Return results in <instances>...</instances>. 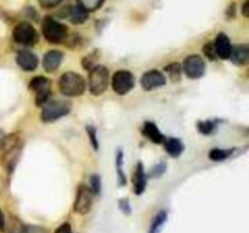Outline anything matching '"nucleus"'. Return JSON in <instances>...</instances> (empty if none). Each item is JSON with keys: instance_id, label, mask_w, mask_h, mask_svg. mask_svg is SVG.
Returning a JSON list of instances; mask_svg holds the SVG:
<instances>
[{"instance_id": "obj_1", "label": "nucleus", "mask_w": 249, "mask_h": 233, "mask_svg": "<svg viewBox=\"0 0 249 233\" xmlns=\"http://www.w3.org/2000/svg\"><path fill=\"white\" fill-rule=\"evenodd\" d=\"M58 87L63 96L77 97L84 94L85 84L84 78L75 72H66L61 75L58 80Z\"/></svg>"}, {"instance_id": "obj_2", "label": "nucleus", "mask_w": 249, "mask_h": 233, "mask_svg": "<svg viewBox=\"0 0 249 233\" xmlns=\"http://www.w3.org/2000/svg\"><path fill=\"white\" fill-rule=\"evenodd\" d=\"M72 108V103L67 100H53L43 106L41 109V121L44 123H53L58 120L62 116H67Z\"/></svg>"}, {"instance_id": "obj_3", "label": "nucleus", "mask_w": 249, "mask_h": 233, "mask_svg": "<svg viewBox=\"0 0 249 233\" xmlns=\"http://www.w3.org/2000/svg\"><path fill=\"white\" fill-rule=\"evenodd\" d=\"M41 32L46 41L50 44H61L67 38V27L50 16L44 18Z\"/></svg>"}, {"instance_id": "obj_4", "label": "nucleus", "mask_w": 249, "mask_h": 233, "mask_svg": "<svg viewBox=\"0 0 249 233\" xmlns=\"http://www.w3.org/2000/svg\"><path fill=\"white\" fill-rule=\"evenodd\" d=\"M109 82V73L105 66H96L89 73V89L91 95L100 96L107 90Z\"/></svg>"}, {"instance_id": "obj_5", "label": "nucleus", "mask_w": 249, "mask_h": 233, "mask_svg": "<svg viewBox=\"0 0 249 233\" xmlns=\"http://www.w3.org/2000/svg\"><path fill=\"white\" fill-rule=\"evenodd\" d=\"M94 196L90 187L87 184L80 183L77 189V197H75L74 204H73V210L79 215H87L90 213L94 203Z\"/></svg>"}, {"instance_id": "obj_6", "label": "nucleus", "mask_w": 249, "mask_h": 233, "mask_svg": "<svg viewBox=\"0 0 249 233\" xmlns=\"http://www.w3.org/2000/svg\"><path fill=\"white\" fill-rule=\"evenodd\" d=\"M29 89L36 92V103L44 106L51 95V82L43 75H38L29 82Z\"/></svg>"}, {"instance_id": "obj_7", "label": "nucleus", "mask_w": 249, "mask_h": 233, "mask_svg": "<svg viewBox=\"0 0 249 233\" xmlns=\"http://www.w3.org/2000/svg\"><path fill=\"white\" fill-rule=\"evenodd\" d=\"M12 38L16 43L21 44V45L31 46L38 41V34L31 23L21 22L15 27L14 32H12Z\"/></svg>"}, {"instance_id": "obj_8", "label": "nucleus", "mask_w": 249, "mask_h": 233, "mask_svg": "<svg viewBox=\"0 0 249 233\" xmlns=\"http://www.w3.org/2000/svg\"><path fill=\"white\" fill-rule=\"evenodd\" d=\"M135 85L133 73L129 70H117L112 77V89L118 95H126Z\"/></svg>"}, {"instance_id": "obj_9", "label": "nucleus", "mask_w": 249, "mask_h": 233, "mask_svg": "<svg viewBox=\"0 0 249 233\" xmlns=\"http://www.w3.org/2000/svg\"><path fill=\"white\" fill-rule=\"evenodd\" d=\"M182 69L189 78L198 79L206 72V63L199 55H190L185 58Z\"/></svg>"}, {"instance_id": "obj_10", "label": "nucleus", "mask_w": 249, "mask_h": 233, "mask_svg": "<svg viewBox=\"0 0 249 233\" xmlns=\"http://www.w3.org/2000/svg\"><path fill=\"white\" fill-rule=\"evenodd\" d=\"M141 86L146 91H151V90H155L157 87L164 86L167 79H165L164 74L160 70H148L141 78Z\"/></svg>"}, {"instance_id": "obj_11", "label": "nucleus", "mask_w": 249, "mask_h": 233, "mask_svg": "<svg viewBox=\"0 0 249 233\" xmlns=\"http://www.w3.org/2000/svg\"><path fill=\"white\" fill-rule=\"evenodd\" d=\"M17 65L26 72H32L38 67V57L28 50L18 51L16 56Z\"/></svg>"}, {"instance_id": "obj_12", "label": "nucleus", "mask_w": 249, "mask_h": 233, "mask_svg": "<svg viewBox=\"0 0 249 233\" xmlns=\"http://www.w3.org/2000/svg\"><path fill=\"white\" fill-rule=\"evenodd\" d=\"M63 61V53L58 50H50L44 55L43 67L45 72L53 73L58 69Z\"/></svg>"}, {"instance_id": "obj_13", "label": "nucleus", "mask_w": 249, "mask_h": 233, "mask_svg": "<svg viewBox=\"0 0 249 233\" xmlns=\"http://www.w3.org/2000/svg\"><path fill=\"white\" fill-rule=\"evenodd\" d=\"M214 49H215V53L218 57H220L221 60H229L231 50H232V45H231L229 36L224 33L218 34L215 43H214Z\"/></svg>"}, {"instance_id": "obj_14", "label": "nucleus", "mask_w": 249, "mask_h": 233, "mask_svg": "<svg viewBox=\"0 0 249 233\" xmlns=\"http://www.w3.org/2000/svg\"><path fill=\"white\" fill-rule=\"evenodd\" d=\"M146 181H147V177H146L145 170H143L142 163L139 162L136 165L135 172H134L133 176V183H134V191L138 196L143 193L146 188Z\"/></svg>"}, {"instance_id": "obj_15", "label": "nucleus", "mask_w": 249, "mask_h": 233, "mask_svg": "<svg viewBox=\"0 0 249 233\" xmlns=\"http://www.w3.org/2000/svg\"><path fill=\"white\" fill-rule=\"evenodd\" d=\"M230 58L235 65L245 66L249 61V46L248 45L232 46Z\"/></svg>"}, {"instance_id": "obj_16", "label": "nucleus", "mask_w": 249, "mask_h": 233, "mask_svg": "<svg viewBox=\"0 0 249 233\" xmlns=\"http://www.w3.org/2000/svg\"><path fill=\"white\" fill-rule=\"evenodd\" d=\"M142 133L148 140H151L155 143H163L165 137L162 133L160 131L158 126L152 121H146L142 126Z\"/></svg>"}, {"instance_id": "obj_17", "label": "nucleus", "mask_w": 249, "mask_h": 233, "mask_svg": "<svg viewBox=\"0 0 249 233\" xmlns=\"http://www.w3.org/2000/svg\"><path fill=\"white\" fill-rule=\"evenodd\" d=\"M67 16H68V18L71 19V22H72V23L82 24L87 21L88 17H89V14H88V11H85L82 6H79V5H75V6L68 7Z\"/></svg>"}, {"instance_id": "obj_18", "label": "nucleus", "mask_w": 249, "mask_h": 233, "mask_svg": "<svg viewBox=\"0 0 249 233\" xmlns=\"http://www.w3.org/2000/svg\"><path fill=\"white\" fill-rule=\"evenodd\" d=\"M163 143H164L165 150L168 152V154H170L172 157L177 158L184 152V143L180 140H178V138H168V140H164Z\"/></svg>"}, {"instance_id": "obj_19", "label": "nucleus", "mask_w": 249, "mask_h": 233, "mask_svg": "<svg viewBox=\"0 0 249 233\" xmlns=\"http://www.w3.org/2000/svg\"><path fill=\"white\" fill-rule=\"evenodd\" d=\"M167 218H168L167 211L160 210V213L156 215V217L153 218L152 222H151V227H150V231H148V233H160V230L163 228V226H164Z\"/></svg>"}, {"instance_id": "obj_20", "label": "nucleus", "mask_w": 249, "mask_h": 233, "mask_svg": "<svg viewBox=\"0 0 249 233\" xmlns=\"http://www.w3.org/2000/svg\"><path fill=\"white\" fill-rule=\"evenodd\" d=\"M99 57H100L99 50L92 51V52H90L89 55H87L85 57H83L82 66L85 68V69H88V70L92 69V68L96 67V66H97L96 63H97V61H99Z\"/></svg>"}, {"instance_id": "obj_21", "label": "nucleus", "mask_w": 249, "mask_h": 233, "mask_svg": "<svg viewBox=\"0 0 249 233\" xmlns=\"http://www.w3.org/2000/svg\"><path fill=\"white\" fill-rule=\"evenodd\" d=\"M116 165H117V174H118L119 186H125L126 179H125V175H124V171L122 170V166H123V152H122L121 150L117 152Z\"/></svg>"}, {"instance_id": "obj_22", "label": "nucleus", "mask_w": 249, "mask_h": 233, "mask_svg": "<svg viewBox=\"0 0 249 233\" xmlns=\"http://www.w3.org/2000/svg\"><path fill=\"white\" fill-rule=\"evenodd\" d=\"M181 70L182 67L180 63H172V65H168L165 67V72L169 74V77L172 78L173 82H179L180 78H181Z\"/></svg>"}, {"instance_id": "obj_23", "label": "nucleus", "mask_w": 249, "mask_h": 233, "mask_svg": "<svg viewBox=\"0 0 249 233\" xmlns=\"http://www.w3.org/2000/svg\"><path fill=\"white\" fill-rule=\"evenodd\" d=\"M104 4V0H78V5L82 6L85 11H96Z\"/></svg>"}, {"instance_id": "obj_24", "label": "nucleus", "mask_w": 249, "mask_h": 233, "mask_svg": "<svg viewBox=\"0 0 249 233\" xmlns=\"http://www.w3.org/2000/svg\"><path fill=\"white\" fill-rule=\"evenodd\" d=\"M231 154V150H221V148H214L209 152V159L214 160V162H221L225 160L229 155Z\"/></svg>"}, {"instance_id": "obj_25", "label": "nucleus", "mask_w": 249, "mask_h": 233, "mask_svg": "<svg viewBox=\"0 0 249 233\" xmlns=\"http://www.w3.org/2000/svg\"><path fill=\"white\" fill-rule=\"evenodd\" d=\"M198 131L203 135H209L214 131V129L216 128V124L215 121L213 120H206V121H199L198 123Z\"/></svg>"}, {"instance_id": "obj_26", "label": "nucleus", "mask_w": 249, "mask_h": 233, "mask_svg": "<svg viewBox=\"0 0 249 233\" xmlns=\"http://www.w3.org/2000/svg\"><path fill=\"white\" fill-rule=\"evenodd\" d=\"M90 189L96 196H99L100 192H101V179L97 174L91 175V177H90Z\"/></svg>"}, {"instance_id": "obj_27", "label": "nucleus", "mask_w": 249, "mask_h": 233, "mask_svg": "<svg viewBox=\"0 0 249 233\" xmlns=\"http://www.w3.org/2000/svg\"><path fill=\"white\" fill-rule=\"evenodd\" d=\"M87 131H88V135H89L92 148H94V150H99V141H97V137H96V129L91 125H88Z\"/></svg>"}, {"instance_id": "obj_28", "label": "nucleus", "mask_w": 249, "mask_h": 233, "mask_svg": "<svg viewBox=\"0 0 249 233\" xmlns=\"http://www.w3.org/2000/svg\"><path fill=\"white\" fill-rule=\"evenodd\" d=\"M165 169H167V166H165V163H160V164L155 165V166L152 167V170L150 171V176L151 177L162 176V175L165 172Z\"/></svg>"}, {"instance_id": "obj_29", "label": "nucleus", "mask_w": 249, "mask_h": 233, "mask_svg": "<svg viewBox=\"0 0 249 233\" xmlns=\"http://www.w3.org/2000/svg\"><path fill=\"white\" fill-rule=\"evenodd\" d=\"M203 51L209 60H215L216 53H215V49H214V44H212V43L206 44L203 48Z\"/></svg>"}, {"instance_id": "obj_30", "label": "nucleus", "mask_w": 249, "mask_h": 233, "mask_svg": "<svg viewBox=\"0 0 249 233\" xmlns=\"http://www.w3.org/2000/svg\"><path fill=\"white\" fill-rule=\"evenodd\" d=\"M61 2H62V0H39V4L43 9H53Z\"/></svg>"}, {"instance_id": "obj_31", "label": "nucleus", "mask_w": 249, "mask_h": 233, "mask_svg": "<svg viewBox=\"0 0 249 233\" xmlns=\"http://www.w3.org/2000/svg\"><path fill=\"white\" fill-rule=\"evenodd\" d=\"M119 206H121V210L123 211V213H125L126 215L130 214V205H129V200L126 198L119 200Z\"/></svg>"}, {"instance_id": "obj_32", "label": "nucleus", "mask_w": 249, "mask_h": 233, "mask_svg": "<svg viewBox=\"0 0 249 233\" xmlns=\"http://www.w3.org/2000/svg\"><path fill=\"white\" fill-rule=\"evenodd\" d=\"M55 233H72V228H71L70 223L65 222L55 231Z\"/></svg>"}, {"instance_id": "obj_33", "label": "nucleus", "mask_w": 249, "mask_h": 233, "mask_svg": "<svg viewBox=\"0 0 249 233\" xmlns=\"http://www.w3.org/2000/svg\"><path fill=\"white\" fill-rule=\"evenodd\" d=\"M5 226H6V223H5L4 214H2L1 209H0V231H1V232H4L5 231Z\"/></svg>"}, {"instance_id": "obj_34", "label": "nucleus", "mask_w": 249, "mask_h": 233, "mask_svg": "<svg viewBox=\"0 0 249 233\" xmlns=\"http://www.w3.org/2000/svg\"><path fill=\"white\" fill-rule=\"evenodd\" d=\"M242 14H243V16H245V17H248L249 16V0H247V1H246L245 4H243Z\"/></svg>"}, {"instance_id": "obj_35", "label": "nucleus", "mask_w": 249, "mask_h": 233, "mask_svg": "<svg viewBox=\"0 0 249 233\" xmlns=\"http://www.w3.org/2000/svg\"><path fill=\"white\" fill-rule=\"evenodd\" d=\"M2 138H4V133H2V131L0 130V142H1Z\"/></svg>"}, {"instance_id": "obj_36", "label": "nucleus", "mask_w": 249, "mask_h": 233, "mask_svg": "<svg viewBox=\"0 0 249 233\" xmlns=\"http://www.w3.org/2000/svg\"><path fill=\"white\" fill-rule=\"evenodd\" d=\"M10 233H14V232H10Z\"/></svg>"}]
</instances>
